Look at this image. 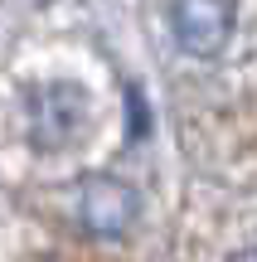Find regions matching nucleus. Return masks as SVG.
Segmentation results:
<instances>
[{
	"label": "nucleus",
	"instance_id": "1",
	"mask_svg": "<svg viewBox=\"0 0 257 262\" xmlns=\"http://www.w3.org/2000/svg\"><path fill=\"white\" fill-rule=\"evenodd\" d=\"M87 126V93L68 78L34 83L25 93V131L34 150H63Z\"/></svg>",
	"mask_w": 257,
	"mask_h": 262
},
{
	"label": "nucleus",
	"instance_id": "2",
	"mask_svg": "<svg viewBox=\"0 0 257 262\" xmlns=\"http://www.w3.org/2000/svg\"><path fill=\"white\" fill-rule=\"evenodd\" d=\"M141 219V194L136 185L116 175H87L78 185V224L92 238H126Z\"/></svg>",
	"mask_w": 257,
	"mask_h": 262
},
{
	"label": "nucleus",
	"instance_id": "3",
	"mask_svg": "<svg viewBox=\"0 0 257 262\" xmlns=\"http://www.w3.org/2000/svg\"><path fill=\"white\" fill-rule=\"evenodd\" d=\"M170 25L184 54L214 58V54H223V44L233 34V0H175Z\"/></svg>",
	"mask_w": 257,
	"mask_h": 262
},
{
	"label": "nucleus",
	"instance_id": "4",
	"mask_svg": "<svg viewBox=\"0 0 257 262\" xmlns=\"http://www.w3.org/2000/svg\"><path fill=\"white\" fill-rule=\"evenodd\" d=\"M228 262H257V248H238V253H233Z\"/></svg>",
	"mask_w": 257,
	"mask_h": 262
}]
</instances>
